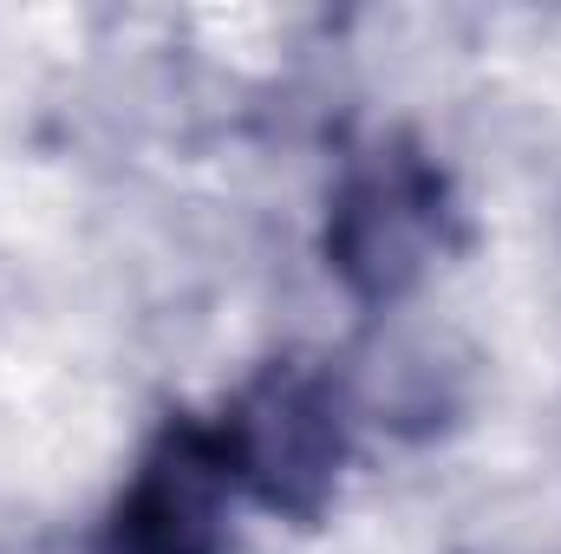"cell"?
I'll return each mask as SVG.
<instances>
[{
	"label": "cell",
	"instance_id": "1",
	"mask_svg": "<svg viewBox=\"0 0 561 554\" xmlns=\"http://www.w3.org/2000/svg\"><path fill=\"white\" fill-rule=\"evenodd\" d=\"M242 496L280 516H313L346 463L340 392L307 366H268L216 424Z\"/></svg>",
	"mask_w": 561,
	"mask_h": 554
},
{
	"label": "cell",
	"instance_id": "2",
	"mask_svg": "<svg viewBox=\"0 0 561 554\" xmlns=\"http://www.w3.org/2000/svg\"><path fill=\"white\" fill-rule=\"evenodd\" d=\"M236 496L242 483L229 470L216 424L170 417L125 476L99 529V554H229Z\"/></svg>",
	"mask_w": 561,
	"mask_h": 554
},
{
	"label": "cell",
	"instance_id": "3",
	"mask_svg": "<svg viewBox=\"0 0 561 554\" xmlns=\"http://www.w3.org/2000/svg\"><path fill=\"white\" fill-rule=\"evenodd\" d=\"M444 176L424 157L373 150L333 196L327 255L353 293L392 300L424 280L431 255L444 249Z\"/></svg>",
	"mask_w": 561,
	"mask_h": 554
}]
</instances>
